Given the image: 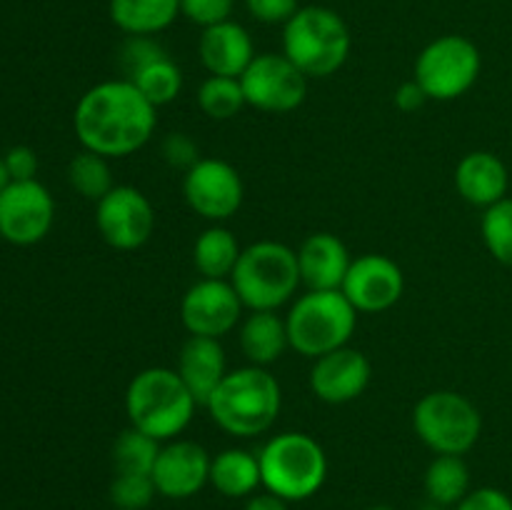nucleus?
<instances>
[{
	"label": "nucleus",
	"instance_id": "obj_1",
	"mask_svg": "<svg viewBox=\"0 0 512 510\" xmlns=\"http://www.w3.org/2000/svg\"><path fill=\"white\" fill-rule=\"evenodd\" d=\"M155 110L128 78L105 80L80 95L73 128L83 150L103 158H125L153 138L158 125Z\"/></svg>",
	"mask_w": 512,
	"mask_h": 510
},
{
	"label": "nucleus",
	"instance_id": "obj_2",
	"mask_svg": "<svg viewBox=\"0 0 512 510\" xmlns=\"http://www.w3.org/2000/svg\"><path fill=\"white\" fill-rule=\"evenodd\" d=\"M283 405V393L268 368L245 365L228 370L208 400V413L220 430L233 438H255L275 425Z\"/></svg>",
	"mask_w": 512,
	"mask_h": 510
},
{
	"label": "nucleus",
	"instance_id": "obj_3",
	"mask_svg": "<svg viewBox=\"0 0 512 510\" xmlns=\"http://www.w3.org/2000/svg\"><path fill=\"white\" fill-rule=\"evenodd\" d=\"M195 408L198 403L173 368L155 365L140 370L125 390V413L130 425L160 443L178 438L193 420Z\"/></svg>",
	"mask_w": 512,
	"mask_h": 510
},
{
	"label": "nucleus",
	"instance_id": "obj_4",
	"mask_svg": "<svg viewBox=\"0 0 512 510\" xmlns=\"http://www.w3.org/2000/svg\"><path fill=\"white\" fill-rule=\"evenodd\" d=\"M350 30L343 15L325 5H300L283 25V53L305 78H330L350 55Z\"/></svg>",
	"mask_w": 512,
	"mask_h": 510
},
{
	"label": "nucleus",
	"instance_id": "obj_5",
	"mask_svg": "<svg viewBox=\"0 0 512 510\" xmlns=\"http://www.w3.org/2000/svg\"><path fill=\"white\" fill-rule=\"evenodd\" d=\"M263 488L288 503H300L318 493L328 478V455L308 433H278L260 448Z\"/></svg>",
	"mask_w": 512,
	"mask_h": 510
},
{
	"label": "nucleus",
	"instance_id": "obj_6",
	"mask_svg": "<svg viewBox=\"0 0 512 510\" xmlns=\"http://www.w3.org/2000/svg\"><path fill=\"white\" fill-rule=\"evenodd\" d=\"M235 293L250 310H278L298 293V253L278 240H258L240 253L230 275Z\"/></svg>",
	"mask_w": 512,
	"mask_h": 510
},
{
	"label": "nucleus",
	"instance_id": "obj_7",
	"mask_svg": "<svg viewBox=\"0 0 512 510\" xmlns=\"http://www.w3.org/2000/svg\"><path fill=\"white\" fill-rule=\"evenodd\" d=\"M285 325L290 348L315 360L350 343L358 310L343 290H308L293 303Z\"/></svg>",
	"mask_w": 512,
	"mask_h": 510
},
{
	"label": "nucleus",
	"instance_id": "obj_8",
	"mask_svg": "<svg viewBox=\"0 0 512 510\" xmlns=\"http://www.w3.org/2000/svg\"><path fill=\"white\" fill-rule=\"evenodd\" d=\"M418 438L438 455H465L483 433V415L455 390H433L413 410Z\"/></svg>",
	"mask_w": 512,
	"mask_h": 510
},
{
	"label": "nucleus",
	"instance_id": "obj_9",
	"mask_svg": "<svg viewBox=\"0 0 512 510\" xmlns=\"http://www.w3.org/2000/svg\"><path fill=\"white\" fill-rule=\"evenodd\" d=\"M483 58L478 45L465 35H440L420 50L415 75L428 100H458L480 78Z\"/></svg>",
	"mask_w": 512,
	"mask_h": 510
},
{
	"label": "nucleus",
	"instance_id": "obj_10",
	"mask_svg": "<svg viewBox=\"0 0 512 510\" xmlns=\"http://www.w3.org/2000/svg\"><path fill=\"white\" fill-rule=\"evenodd\" d=\"M245 103L263 113H290L308 95V78L285 53H260L240 75Z\"/></svg>",
	"mask_w": 512,
	"mask_h": 510
},
{
	"label": "nucleus",
	"instance_id": "obj_11",
	"mask_svg": "<svg viewBox=\"0 0 512 510\" xmlns=\"http://www.w3.org/2000/svg\"><path fill=\"white\" fill-rule=\"evenodd\" d=\"M55 200L38 180H13L0 193V238L28 248L50 233Z\"/></svg>",
	"mask_w": 512,
	"mask_h": 510
},
{
	"label": "nucleus",
	"instance_id": "obj_12",
	"mask_svg": "<svg viewBox=\"0 0 512 510\" xmlns=\"http://www.w3.org/2000/svg\"><path fill=\"white\" fill-rule=\"evenodd\" d=\"M95 225L110 248L138 250L155 230L153 203L133 185H115L95 203Z\"/></svg>",
	"mask_w": 512,
	"mask_h": 510
},
{
	"label": "nucleus",
	"instance_id": "obj_13",
	"mask_svg": "<svg viewBox=\"0 0 512 510\" xmlns=\"http://www.w3.org/2000/svg\"><path fill=\"white\" fill-rule=\"evenodd\" d=\"M185 203L205 220L223 223L233 218L245 198L243 178L220 158H200L183 178Z\"/></svg>",
	"mask_w": 512,
	"mask_h": 510
},
{
	"label": "nucleus",
	"instance_id": "obj_14",
	"mask_svg": "<svg viewBox=\"0 0 512 510\" xmlns=\"http://www.w3.org/2000/svg\"><path fill=\"white\" fill-rule=\"evenodd\" d=\"M243 300L230 280L203 278L180 300V320L190 335L223 338L243 318Z\"/></svg>",
	"mask_w": 512,
	"mask_h": 510
},
{
	"label": "nucleus",
	"instance_id": "obj_15",
	"mask_svg": "<svg viewBox=\"0 0 512 510\" xmlns=\"http://www.w3.org/2000/svg\"><path fill=\"white\" fill-rule=\"evenodd\" d=\"M340 290L358 313H383L403 298L405 275L388 255L368 253L350 263Z\"/></svg>",
	"mask_w": 512,
	"mask_h": 510
},
{
	"label": "nucleus",
	"instance_id": "obj_16",
	"mask_svg": "<svg viewBox=\"0 0 512 510\" xmlns=\"http://www.w3.org/2000/svg\"><path fill=\"white\" fill-rule=\"evenodd\" d=\"M210 455L193 440H168L160 445L153 468V483L158 495L170 500H185L198 495L210 483Z\"/></svg>",
	"mask_w": 512,
	"mask_h": 510
},
{
	"label": "nucleus",
	"instance_id": "obj_17",
	"mask_svg": "<svg viewBox=\"0 0 512 510\" xmlns=\"http://www.w3.org/2000/svg\"><path fill=\"white\" fill-rule=\"evenodd\" d=\"M373 365L368 355L355 348H338L315 358L310 370V390L328 405H345L360 398L370 385Z\"/></svg>",
	"mask_w": 512,
	"mask_h": 510
},
{
	"label": "nucleus",
	"instance_id": "obj_18",
	"mask_svg": "<svg viewBox=\"0 0 512 510\" xmlns=\"http://www.w3.org/2000/svg\"><path fill=\"white\" fill-rule=\"evenodd\" d=\"M198 55L210 75L240 78L255 58L253 38L243 25H238L235 20H225V23L210 25L200 33Z\"/></svg>",
	"mask_w": 512,
	"mask_h": 510
},
{
	"label": "nucleus",
	"instance_id": "obj_19",
	"mask_svg": "<svg viewBox=\"0 0 512 510\" xmlns=\"http://www.w3.org/2000/svg\"><path fill=\"white\" fill-rule=\"evenodd\" d=\"M300 280L308 290H340L350 270V253L333 233H313L300 243Z\"/></svg>",
	"mask_w": 512,
	"mask_h": 510
},
{
	"label": "nucleus",
	"instance_id": "obj_20",
	"mask_svg": "<svg viewBox=\"0 0 512 510\" xmlns=\"http://www.w3.org/2000/svg\"><path fill=\"white\" fill-rule=\"evenodd\" d=\"M178 375L190 390L198 405H208L210 395L218 390L223 378L228 375L225 363V350L218 338H203V335H190L183 343L178 355Z\"/></svg>",
	"mask_w": 512,
	"mask_h": 510
},
{
	"label": "nucleus",
	"instance_id": "obj_21",
	"mask_svg": "<svg viewBox=\"0 0 512 510\" xmlns=\"http://www.w3.org/2000/svg\"><path fill=\"white\" fill-rule=\"evenodd\" d=\"M508 185V165L488 150H473L455 168V188L463 200L478 208H490L508 198Z\"/></svg>",
	"mask_w": 512,
	"mask_h": 510
},
{
	"label": "nucleus",
	"instance_id": "obj_22",
	"mask_svg": "<svg viewBox=\"0 0 512 510\" xmlns=\"http://www.w3.org/2000/svg\"><path fill=\"white\" fill-rule=\"evenodd\" d=\"M240 350L250 365L268 368L290 348L288 325L275 310H250L240 323Z\"/></svg>",
	"mask_w": 512,
	"mask_h": 510
},
{
	"label": "nucleus",
	"instance_id": "obj_23",
	"mask_svg": "<svg viewBox=\"0 0 512 510\" xmlns=\"http://www.w3.org/2000/svg\"><path fill=\"white\" fill-rule=\"evenodd\" d=\"M110 20L125 35H158L180 15V0H110Z\"/></svg>",
	"mask_w": 512,
	"mask_h": 510
},
{
	"label": "nucleus",
	"instance_id": "obj_24",
	"mask_svg": "<svg viewBox=\"0 0 512 510\" xmlns=\"http://www.w3.org/2000/svg\"><path fill=\"white\" fill-rule=\"evenodd\" d=\"M210 485L225 498H250L263 485L258 455L228 448L210 460Z\"/></svg>",
	"mask_w": 512,
	"mask_h": 510
},
{
	"label": "nucleus",
	"instance_id": "obj_25",
	"mask_svg": "<svg viewBox=\"0 0 512 510\" xmlns=\"http://www.w3.org/2000/svg\"><path fill=\"white\" fill-rule=\"evenodd\" d=\"M240 248L238 238L233 230L223 228V225H213V228L203 230L193 245V265L203 278L210 280H230L235 263H238Z\"/></svg>",
	"mask_w": 512,
	"mask_h": 510
},
{
	"label": "nucleus",
	"instance_id": "obj_26",
	"mask_svg": "<svg viewBox=\"0 0 512 510\" xmlns=\"http://www.w3.org/2000/svg\"><path fill=\"white\" fill-rule=\"evenodd\" d=\"M425 493L435 505H458L470 493V470L463 455H438L425 470Z\"/></svg>",
	"mask_w": 512,
	"mask_h": 510
},
{
	"label": "nucleus",
	"instance_id": "obj_27",
	"mask_svg": "<svg viewBox=\"0 0 512 510\" xmlns=\"http://www.w3.org/2000/svg\"><path fill=\"white\" fill-rule=\"evenodd\" d=\"M68 180L70 188L85 200H103L110 190L115 188L113 170H110L108 158L93 153V150H80L68 165Z\"/></svg>",
	"mask_w": 512,
	"mask_h": 510
},
{
	"label": "nucleus",
	"instance_id": "obj_28",
	"mask_svg": "<svg viewBox=\"0 0 512 510\" xmlns=\"http://www.w3.org/2000/svg\"><path fill=\"white\" fill-rule=\"evenodd\" d=\"M160 453V440L150 438L138 428H125L113 443L115 473H145L153 475L155 460Z\"/></svg>",
	"mask_w": 512,
	"mask_h": 510
},
{
	"label": "nucleus",
	"instance_id": "obj_29",
	"mask_svg": "<svg viewBox=\"0 0 512 510\" xmlns=\"http://www.w3.org/2000/svg\"><path fill=\"white\" fill-rule=\"evenodd\" d=\"M128 80L155 105V108H163V105L173 103L180 95V90H183V73H180V68L175 65V60L170 58V55L145 65L143 70H138V73Z\"/></svg>",
	"mask_w": 512,
	"mask_h": 510
},
{
	"label": "nucleus",
	"instance_id": "obj_30",
	"mask_svg": "<svg viewBox=\"0 0 512 510\" xmlns=\"http://www.w3.org/2000/svg\"><path fill=\"white\" fill-rule=\"evenodd\" d=\"M198 105L208 118L230 120L245 108V93L240 78H223V75H210L203 80L198 90Z\"/></svg>",
	"mask_w": 512,
	"mask_h": 510
},
{
	"label": "nucleus",
	"instance_id": "obj_31",
	"mask_svg": "<svg viewBox=\"0 0 512 510\" xmlns=\"http://www.w3.org/2000/svg\"><path fill=\"white\" fill-rule=\"evenodd\" d=\"M480 233L490 255L512 268V198H503L500 203L485 208Z\"/></svg>",
	"mask_w": 512,
	"mask_h": 510
},
{
	"label": "nucleus",
	"instance_id": "obj_32",
	"mask_svg": "<svg viewBox=\"0 0 512 510\" xmlns=\"http://www.w3.org/2000/svg\"><path fill=\"white\" fill-rule=\"evenodd\" d=\"M158 495V488L153 483V475L145 473H115L110 483V503L115 510H145L153 498Z\"/></svg>",
	"mask_w": 512,
	"mask_h": 510
},
{
	"label": "nucleus",
	"instance_id": "obj_33",
	"mask_svg": "<svg viewBox=\"0 0 512 510\" xmlns=\"http://www.w3.org/2000/svg\"><path fill=\"white\" fill-rule=\"evenodd\" d=\"M165 48L153 38V35H128L125 43L120 45V68H123L125 78H133L138 70H143L145 65L155 63V60L165 58Z\"/></svg>",
	"mask_w": 512,
	"mask_h": 510
},
{
	"label": "nucleus",
	"instance_id": "obj_34",
	"mask_svg": "<svg viewBox=\"0 0 512 510\" xmlns=\"http://www.w3.org/2000/svg\"><path fill=\"white\" fill-rule=\"evenodd\" d=\"M235 8V0H180V15L200 28H210L230 20Z\"/></svg>",
	"mask_w": 512,
	"mask_h": 510
},
{
	"label": "nucleus",
	"instance_id": "obj_35",
	"mask_svg": "<svg viewBox=\"0 0 512 510\" xmlns=\"http://www.w3.org/2000/svg\"><path fill=\"white\" fill-rule=\"evenodd\" d=\"M163 158L170 168L185 170V173H188V170L200 160V150L190 135L170 133L168 138L163 140Z\"/></svg>",
	"mask_w": 512,
	"mask_h": 510
},
{
	"label": "nucleus",
	"instance_id": "obj_36",
	"mask_svg": "<svg viewBox=\"0 0 512 510\" xmlns=\"http://www.w3.org/2000/svg\"><path fill=\"white\" fill-rule=\"evenodd\" d=\"M245 8L258 23L285 25L300 10L298 0H245Z\"/></svg>",
	"mask_w": 512,
	"mask_h": 510
},
{
	"label": "nucleus",
	"instance_id": "obj_37",
	"mask_svg": "<svg viewBox=\"0 0 512 510\" xmlns=\"http://www.w3.org/2000/svg\"><path fill=\"white\" fill-rule=\"evenodd\" d=\"M455 510H512V498L500 488L470 490Z\"/></svg>",
	"mask_w": 512,
	"mask_h": 510
},
{
	"label": "nucleus",
	"instance_id": "obj_38",
	"mask_svg": "<svg viewBox=\"0 0 512 510\" xmlns=\"http://www.w3.org/2000/svg\"><path fill=\"white\" fill-rule=\"evenodd\" d=\"M5 165H8V173L13 180H38V155L28 145H15L5 153Z\"/></svg>",
	"mask_w": 512,
	"mask_h": 510
},
{
	"label": "nucleus",
	"instance_id": "obj_39",
	"mask_svg": "<svg viewBox=\"0 0 512 510\" xmlns=\"http://www.w3.org/2000/svg\"><path fill=\"white\" fill-rule=\"evenodd\" d=\"M393 100H395V108L403 110V113H415V110H420L425 103H428V95H425V90L420 88L418 80L413 78L395 90Z\"/></svg>",
	"mask_w": 512,
	"mask_h": 510
},
{
	"label": "nucleus",
	"instance_id": "obj_40",
	"mask_svg": "<svg viewBox=\"0 0 512 510\" xmlns=\"http://www.w3.org/2000/svg\"><path fill=\"white\" fill-rule=\"evenodd\" d=\"M243 510H290V508H288V500L278 498V495H273L265 490V493L250 495Z\"/></svg>",
	"mask_w": 512,
	"mask_h": 510
},
{
	"label": "nucleus",
	"instance_id": "obj_41",
	"mask_svg": "<svg viewBox=\"0 0 512 510\" xmlns=\"http://www.w3.org/2000/svg\"><path fill=\"white\" fill-rule=\"evenodd\" d=\"M10 183H13V178H10V173H8V165H5V160L0 158V193H3Z\"/></svg>",
	"mask_w": 512,
	"mask_h": 510
},
{
	"label": "nucleus",
	"instance_id": "obj_42",
	"mask_svg": "<svg viewBox=\"0 0 512 510\" xmlns=\"http://www.w3.org/2000/svg\"><path fill=\"white\" fill-rule=\"evenodd\" d=\"M368 510H393V508H388V505H373V508H368Z\"/></svg>",
	"mask_w": 512,
	"mask_h": 510
}]
</instances>
